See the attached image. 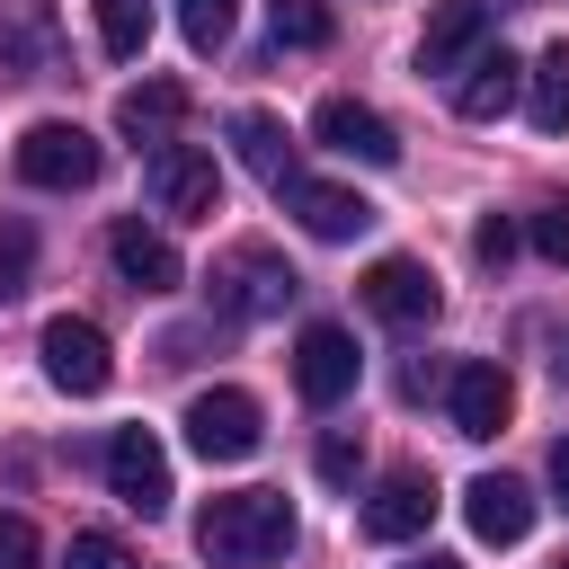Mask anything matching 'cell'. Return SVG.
<instances>
[{
  "mask_svg": "<svg viewBox=\"0 0 569 569\" xmlns=\"http://www.w3.org/2000/svg\"><path fill=\"white\" fill-rule=\"evenodd\" d=\"M196 551L213 569H267L293 551V507L284 489H231V498H204L196 516Z\"/></svg>",
  "mask_w": 569,
  "mask_h": 569,
  "instance_id": "6da1fadb",
  "label": "cell"
},
{
  "mask_svg": "<svg viewBox=\"0 0 569 569\" xmlns=\"http://www.w3.org/2000/svg\"><path fill=\"white\" fill-rule=\"evenodd\" d=\"M107 489L133 507V516H169V453H160V436L151 427H116L107 436Z\"/></svg>",
  "mask_w": 569,
  "mask_h": 569,
  "instance_id": "52a82bcc",
  "label": "cell"
},
{
  "mask_svg": "<svg viewBox=\"0 0 569 569\" xmlns=\"http://www.w3.org/2000/svg\"><path fill=\"white\" fill-rule=\"evenodd\" d=\"M427 516H436V480L427 471H382L356 525H365V542H418Z\"/></svg>",
  "mask_w": 569,
  "mask_h": 569,
  "instance_id": "4fadbf2b",
  "label": "cell"
},
{
  "mask_svg": "<svg viewBox=\"0 0 569 569\" xmlns=\"http://www.w3.org/2000/svg\"><path fill=\"white\" fill-rule=\"evenodd\" d=\"M542 347H551V373L569 382V320H542Z\"/></svg>",
  "mask_w": 569,
  "mask_h": 569,
  "instance_id": "4dcf8cb0",
  "label": "cell"
},
{
  "mask_svg": "<svg viewBox=\"0 0 569 569\" xmlns=\"http://www.w3.org/2000/svg\"><path fill=\"white\" fill-rule=\"evenodd\" d=\"M445 409H453V436L489 445V436L516 418V382H507L489 356H471V365H453V373H445Z\"/></svg>",
  "mask_w": 569,
  "mask_h": 569,
  "instance_id": "9c48e42d",
  "label": "cell"
},
{
  "mask_svg": "<svg viewBox=\"0 0 569 569\" xmlns=\"http://www.w3.org/2000/svg\"><path fill=\"white\" fill-rule=\"evenodd\" d=\"M462 516H471V533H480V542H498V551H507V542H525V533H533V489H525V480H507V471H480V480L462 489Z\"/></svg>",
  "mask_w": 569,
  "mask_h": 569,
  "instance_id": "e0dca14e",
  "label": "cell"
},
{
  "mask_svg": "<svg viewBox=\"0 0 569 569\" xmlns=\"http://www.w3.org/2000/svg\"><path fill=\"white\" fill-rule=\"evenodd\" d=\"M107 258H116V276H124L133 293H178V276H187V267H178V249H169V231L133 222V213L107 231Z\"/></svg>",
  "mask_w": 569,
  "mask_h": 569,
  "instance_id": "2e32d148",
  "label": "cell"
},
{
  "mask_svg": "<svg viewBox=\"0 0 569 569\" xmlns=\"http://www.w3.org/2000/svg\"><path fill=\"white\" fill-rule=\"evenodd\" d=\"M480 44H489V0H436V9H427V27H418V71L453 80Z\"/></svg>",
  "mask_w": 569,
  "mask_h": 569,
  "instance_id": "5bb4252c",
  "label": "cell"
},
{
  "mask_svg": "<svg viewBox=\"0 0 569 569\" xmlns=\"http://www.w3.org/2000/svg\"><path fill=\"white\" fill-rule=\"evenodd\" d=\"M525 116L542 133H569V44H542L525 62Z\"/></svg>",
  "mask_w": 569,
  "mask_h": 569,
  "instance_id": "44dd1931",
  "label": "cell"
},
{
  "mask_svg": "<svg viewBox=\"0 0 569 569\" xmlns=\"http://www.w3.org/2000/svg\"><path fill=\"white\" fill-rule=\"evenodd\" d=\"M142 187H151V204H160L169 222H213V213H222V169H213V151H196V142H160V151L142 160Z\"/></svg>",
  "mask_w": 569,
  "mask_h": 569,
  "instance_id": "277c9868",
  "label": "cell"
},
{
  "mask_svg": "<svg viewBox=\"0 0 569 569\" xmlns=\"http://www.w3.org/2000/svg\"><path fill=\"white\" fill-rule=\"evenodd\" d=\"M36 347H44V382L71 391V400H89V391L116 382V356H107V329H98V320H71V311H62V320H44Z\"/></svg>",
  "mask_w": 569,
  "mask_h": 569,
  "instance_id": "8992f818",
  "label": "cell"
},
{
  "mask_svg": "<svg viewBox=\"0 0 569 569\" xmlns=\"http://www.w3.org/2000/svg\"><path fill=\"white\" fill-rule=\"evenodd\" d=\"M98 169H107V151H98V133L71 124V116H44V124L18 133V178H27V187H62V196H71V187H89Z\"/></svg>",
  "mask_w": 569,
  "mask_h": 569,
  "instance_id": "3957f363",
  "label": "cell"
},
{
  "mask_svg": "<svg viewBox=\"0 0 569 569\" xmlns=\"http://www.w3.org/2000/svg\"><path fill=\"white\" fill-rule=\"evenodd\" d=\"M231 142H240V160H249V169L267 178V196L302 178V169H293V133H284V124H276L267 107H240V116H231Z\"/></svg>",
  "mask_w": 569,
  "mask_h": 569,
  "instance_id": "d6986e66",
  "label": "cell"
},
{
  "mask_svg": "<svg viewBox=\"0 0 569 569\" xmlns=\"http://www.w3.org/2000/svg\"><path fill=\"white\" fill-rule=\"evenodd\" d=\"M187 445H196L204 462H249V453L267 445V418H258V400H249L240 382H213V391L187 400Z\"/></svg>",
  "mask_w": 569,
  "mask_h": 569,
  "instance_id": "5b68a950",
  "label": "cell"
},
{
  "mask_svg": "<svg viewBox=\"0 0 569 569\" xmlns=\"http://www.w3.org/2000/svg\"><path fill=\"white\" fill-rule=\"evenodd\" d=\"M365 311L391 320V329H427V320L445 311V293H436V276H427L418 258H373V267H365Z\"/></svg>",
  "mask_w": 569,
  "mask_h": 569,
  "instance_id": "8fae6325",
  "label": "cell"
},
{
  "mask_svg": "<svg viewBox=\"0 0 569 569\" xmlns=\"http://www.w3.org/2000/svg\"><path fill=\"white\" fill-rule=\"evenodd\" d=\"M525 240H533L551 267H569V204H542V213L525 222Z\"/></svg>",
  "mask_w": 569,
  "mask_h": 569,
  "instance_id": "f1b7e54d",
  "label": "cell"
},
{
  "mask_svg": "<svg viewBox=\"0 0 569 569\" xmlns=\"http://www.w3.org/2000/svg\"><path fill=\"white\" fill-rule=\"evenodd\" d=\"M560 569H569V560H560Z\"/></svg>",
  "mask_w": 569,
  "mask_h": 569,
  "instance_id": "836d02e7",
  "label": "cell"
},
{
  "mask_svg": "<svg viewBox=\"0 0 569 569\" xmlns=\"http://www.w3.org/2000/svg\"><path fill=\"white\" fill-rule=\"evenodd\" d=\"M516 98H525V62H516V53L489 36V44H480V53L453 71V116H471V124H498Z\"/></svg>",
  "mask_w": 569,
  "mask_h": 569,
  "instance_id": "7c38bea8",
  "label": "cell"
},
{
  "mask_svg": "<svg viewBox=\"0 0 569 569\" xmlns=\"http://www.w3.org/2000/svg\"><path fill=\"white\" fill-rule=\"evenodd\" d=\"M0 569H44V542L18 507H0Z\"/></svg>",
  "mask_w": 569,
  "mask_h": 569,
  "instance_id": "83f0119b",
  "label": "cell"
},
{
  "mask_svg": "<svg viewBox=\"0 0 569 569\" xmlns=\"http://www.w3.org/2000/svg\"><path fill=\"white\" fill-rule=\"evenodd\" d=\"M356 471H365V445H356L347 427H329V436H320V480H329V489H356Z\"/></svg>",
  "mask_w": 569,
  "mask_h": 569,
  "instance_id": "484cf974",
  "label": "cell"
},
{
  "mask_svg": "<svg viewBox=\"0 0 569 569\" xmlns=\"http://www.w3.org/2000/svg\"><path fill=\"white\" fill-rule=\"evenodd\" d=\"M293 293H302V276H293L267 240H240V249L213 258V311H222V320H276Z\"/></svg>",
  "mask_w": 569,
  "mask_h": 569,
  "instance_id": "7a4b0ae2",
  "label": "cell"
},
{
  "mask_svg": "<svg viewBox=\"0 0 569 569\" xmlns=\"http://www.w3.org/2000/svg\"><path fill=\"white\" fill-rule=\"evenodd\" d=\"M62 569H142L116 533H71V551H62Z\"/></svg>",
  "mask_w": 569,
  "mask_h": 569,
  "instance_id": "4316f807",
  "label": "cell"
},
{
  "mask_svg": "<svg viewBox=\"0 0 569 569\" xmlns=\"http://www.w3.org/2000/svg\"><path fill=\"white\" fill-rule=\"evenodd\" d=\"M98 44H107L116 62H133V53L151 44V0H98Z\"/></svg>",
  "mask_w": 569,
  "mask_h": 569,
  "instance_id": "603a6c76",
  "label": "cell"
},
{
  "mask_svg": "<svg viewBox=\"0 0 569 569\" xmlns=\"http://www.w3.org/2000/svg\"><path fill=\"white\" fill-rule=\"evenodd\" d=\"M0 71H18V80L53 71V9L44 0H0Z\"/></svg>",
  "mask_w": 569,
  "mask_h": 569,
  "instance_id": "ac0fdd59",
  "label": "cell"
},
{
  "mask_svg": "<svg viewBox=\"0 0 569 569\" xmlns=\"http://www.w3.org/2000/svg\"><path fill=\"white\" fill-rule=\"evenodd\" d=\"M231 18H240V0H178V27H187L196 53H213V44L231 36Z\"/></svg>",
  "mask_w": 569,
  "mask_h": 569,
  "instance_id": "d4e9b609",
  "label": "cell"
},
{
  "mask_svg": "<svg viewBox=\"0 0 569 569\" xmlns=\"http://www.w3.org/2000/svg\"><path fill=\"white\" fill-rule=\"evenodd\" d=\"M311 133H320V151H338V160H365V169H391V160H400V133H391V116H373L365 98H320Z\"/></svg>",
  "mask_w": 569,
  "mask_h": 569,
  "instance_id": "30bf717a",
  "label": "cell"
},
{
  "mask_svg": "<svg viewBox=\"0 0 569 569\" xmlns=\"http://www.w3.org/2000/svg\"><path fill=\"white\" fill-rule=\"evenodd\" d=\"M356 338L338 329V320H311L302 338H293V391L311 400V409H338L347 391H356Z\"/></svg>",
  "mask_w": 569,
  "mask_h": 569,
  "instance_id": "ba28073f",
  "label": "cell"
},
{
  "mask_svg": "<svg viewBox=\"0 0 569 569\" xmlns=\"http://www.w3.org/2000/svg\"><path fill=\"white\" fill-rule=\"evenodd\" d=\"M409 569H462V560H445V551H427V560H409Z\"/></svg>",
  "mask_w": 569,
  "mask_h": 569,
  "instance_id": "d6a6232c",
  "label": "cell"
},
{
  "mask_svg": "<svg viewBox=\"0 0 569 569\" xmlns=\"http://www.w3.org/2000/svg\"><path fill=\"white\" fill-rule=\"evenodd\" d=\"M284 196V213L311 231V240H356V231H373V204L356 196V187H329V178H293V187H276Z\"/></svg>",
  "mask_w": 569,
  "mask_h": 569,
  "instance_id": "9a60e30c",
  "label": "cell"
},
{
  "mask_svg": "<svg viewBox=\"0 0 569 569\" xmlns=\"http://www.w3.org/2000/svg\"><path fill=\"white\" fill-rule=\"evenodd\" d=\"M471 258H480V267H507V258H516V222H507V213H489V222L471 231Z\"/></svg>",
  "mask_w": 569,
  "mask_h": 569,
  "instance_id": "f546056e",
  "label": "cell"
},
{
  "mask_svg": "<svg viewBox=\"0 0 569 569\" xmlns=\"http://www.w3.org/2000/svg\"><path fill=\"white\" fill-rule=\"evenodd\" d=\"M267 36L293 44V53H320V44L338 36V18H329L320 0H267Z\"/></svg>",
  "mask_w": 569,
  "mask_h": 569,
  "instance_id": "7402d4cb",
  "label": "cell"
},
{
  "mask_svg": "<svg viewBox=\"0 0 569 569\" xmlns=\"http://www.w3.org/2000/svg\"><path fill=\"white\" fill-rule=\"evenodd\" d=\"M178 116H187V89H178V80H142V89L116 98V124H124L133 142H151V151L178 142Z\"/></svg>",
  "mask_w": 569,
  "mask_h": 569,
  "instance_id": "ffe728a7",
  "label": "cell"
},
{
  "mask_svg": "<svg viewBox=\"0 0 569 569\" xmlns=\"http://www.w3.org/2000/svg\"><path fill=\"white\" fill-rule=\"evenodd\" d=\"M27 267H36V231H27L18 213H0V302L27 293Z\"/></svg>",
  "mask_w": 569,
  "mask_h": 569,
  "instance_id": "cb8c5ba5",
  "label": "cell"
},
{
  "mask_svg": "<svg viewBox=\"0 0 569 569\" xmlns=\"http://www.w3.org/2000/svg\"><path fill=\"white\" fill-rule=\"evenodd\" d=\"M551 489H560V507H569V436L551 445Z\"/></svg>",
  "mask_w": 569,
  "mask_h": 569,
  "instance_id": "1f68e13d",
  "label": "cell"
}]
</instances>
